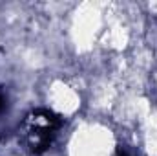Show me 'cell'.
<instances>
[{"label": "cell", "instance_id": "obj_1", "mask_svg": "<svg viewBox=\"0 0 157 156\" xmlns=\"http://www.w3.org/2000/svg\"><path fill=\"white\" fill-rule=\"evenodd\" d=\"M24 125H26V136H28L29 149L33 153L40 154L51 145V142L55 138V132L62 125V119L57 114H53L51 110L39 109V110H33L28 116Z\"/></svg>", "mask_w": 157, "mask_h": 156}, {"label": "cell", "instance_id": "obj_2", "mask_svg": "<svg viewBox=\"0 0 157 156\" xmlns=\"http://www.w3.org/2000/svg\"><path fill=\"white\" fill-rule=\"evenodd\" d=\"M4 107H6V99H4V96L0 94V112L4 110Z\"/></svg>", "mask_w": 157, "mask_h": 156}, {"label": "cell", "instance_id": "obj_3", "mask_svg": "<svg viewBox=\"0 0 157 156\" xmlns=\"http://www.w3.org/2000/svg\"><path fill=\"white\" fill-rule=\"evenodd\" d=\"M117 156H126V153L122 151V149H119V153H117Z\"/></svg>", "mask_w": 157, "mask_h": 156}]
</instances>
